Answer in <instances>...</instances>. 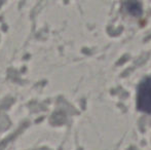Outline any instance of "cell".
Returning a JSON list of instances; mask_svg holds the SVG:
<instances>
[{
  "instance_id": "obj_1",
  "label": "cell",
  "mask_w": 151,
  "mask_h": 150,
  "mask_svg": "<svg viewBox=\"0 0 151 150\" xmlns=\"http://www.w3.org/2000/svg\"><path fill=\"white\" fill-rule=\"evenodd\" d=\"M137 108L145 113H151V77L140 82L137 90Z\"/></svg>"
},
{
  "instance_id": "obj_2",
  "label": "cell",
  "mask_w": 151,
  "mask_h": 150,
  "mask_svg": "<svg viewBox=\"0 0 151 150\" xmlns=\"http://www.w3.org/2000/svg\"><path fill=\"white\" fill-rule=\"evenodd\" d=\"M123 6L132 16H140L142 14V5L140 2H125L123 3Z\"/></svg>"
}]
</instances>
